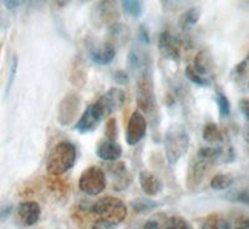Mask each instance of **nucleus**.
<instances>
[{"label": "nucleus", "instance_id": "nucleus-1", "mask_svg": "<svg viewBox=\"0 0 249 229\" xmlns=\"http://www.w3.org/2000/svg\"><path fill=\"white\" fill-rule=\"evenodd\" d=\"M75 161H76V148L74 144L61 141L55 144L49 152L46 159V171L49 175L59 177L74 167Z\"/></svg>", "mask_w": 249, "mask_h": 229}, {"label": "nucleus", "instance_id": "nucleus-2", "mask_svg": "<svg viewBox=\"0 0 249 229\" xmlns=\"http://www.w3.org/2000/svg\"><path fill=\"white\" fill-rule=\"evenodd\" d=\"M163 144L168 163L176 164L190 148V135L183 124H171L164 133Z\"/></svg>", "mask_w": 249, "mask_h": 229}, {"label": "nucleus", "instance_id": "nucleus-3", "mask_svg": "<svg viewBox=\"0 0 249 229\" xmlns=\"http://www.w3.org/2000/svg\"><path fill=\"white\" fill-rule=\"evenodd\" d=\"M91 213L116 227L127 217V207L117 197L106 195L91 204Z\"/></svg>", "mask_w": 249, "mask_h": 229}, {"label": "nucleus", "instance_id": "nucleus-4", "mask_svg": "<svg viewBox=\"0 0 249 229\" xmlns=\"http://www.w3.org/2000/svg\"><path fill=\"white\" fill-rule=\"evenodd\" d=\"M139 74L136 91L137 106L142 113L152 116L157 107V101H156L151 66L148 65L143 68L141 71H139Z\"/></svg>", "mask_w": 249, "mask_h": 229}, {"label": "nucleus", "instance_id": "nucleus-5", "mask_svg": "<svg viewBox=\"0 0 249 229\" xmlns=\"http://www.w3.org/2000/svg\"><path fill=\"white\" fill-rule=\"evenodd\" d=\"M79 188L86 195H97L106 188V175L97 166H90L82 171L79 179Z\"/></svg>", "mask_w": 249, "mask_h": 229}, {"label": "nucleus", "instance_id": "nucleus-6", "mask_svg": "<svg viewBox=\"0 0 249 229\" xmlns=\"http://www.w3.org/2000/svg\"><path fill=\"white\" fill-rule=\"evenodd\" d=\"M119 18L120 10L116 0H100L91 12L92 24L97 28L115 25Z\"/></svg>", "mask_w": 249, "mask_h": 229}, {"label": "nucleus", "instance_id": "nucleus-7", "mask_svg": "<svg viewBox=\"0 0 249 229\" xmlns=\"http://www.w3.org/2000/svg\"><path fill=\"white\" fill-rule=\"evenodd\" d=\"M124 101H126V92L120 88H111L92 105L101 115L102 119L105 120L113 112L121 110L122 106L124 105Z\"/></svg>", "mask_w": 249, "mask_h": 229}, {"label": "nucleus", "instance_id": "nucleus-8", "mask_svg": "<svg viewBox=\"0 0 249 229\" xmlns=\"http://www.w3.org/2000/svg\"><path fill=\"white\" fill-rule=\"evenodd\" d=\"M81 107V97L77 92H68L57 106V122L66 127L74 123Z\"/></svg>", "mask_w": 249, "mask_h": 229}, {"label": "nucleus", "instance_id": "nucleus-9", "mask_svg": "<svg viewBox=\"0 0 249 229\" xmlns=\"http://www.w3.org/2000/svg\"><path fill=\"white\" fill-rule=\"evenodd\" d=\"M147 132V121L144 119L143 113L135 111L130 116L126 132V142L128 146H136L142 141Z\"/></svg>", "mask_w": 249, "mask_h": 229}, {"label": "nucleus", "instance_id": "nucleus-10", "mask_svg": "<svg viewBox=\"0 0 249 229\" xmlns=\"http://www.w3.org/2000/svg\"><path fill=\"white\" fill-rule=\"evenodd\" d=\"M212 162L206 159H202L199 156H196V159L190 163L188 172H187L186 184L188 190H196L203 181L207 171L212 166Z\"/></svg>", "mask_w": 249, "mask_h": 229}, {"label": "nucleus", "instance_id": "nucleus-11", "mask_svg": "<svg viewBox=\"0 0 249 229\" xmlns=\"http://www.w3.org/2000/svg\"><path fill=\"white\" fill-rule=\"evenodd\" d=\"M159 50L164 59L171 60L173 62H179V60H181V51H179L178 43L170 31H163L160 35Z\"/></svg>", "mask_w": 249, "mask_h": 229}, {"label": "nucleus", "instance_id": "nucleus-12", "mask_svg": "<svg viewBox=\"0 0 249 229\" xmlns=\"http://www.w3.org/2000/svg\"><path fill=\"white\" fill-rule=\"evenodd\" d=\"M17 214L20 223L25 227H31L39 222L40 215H41V208H40L39 203L34 201L21 202L18 206Z\"/></svg>", "mask_w": 249, "mask_h": 229}, {"label": "nucleus", "instance_id": "nucleus-13", "mask_svg": "<svg viewBox=\"0 0 249 229\" xmlns=\"http://www.w3.org/2000/svg\"><path fill=\"white\" fill-rule=\"evenodd\" d=\"M102 116L97 112V110L95 108V106L90 105L84 113L81 115V117L79 119V121L75 124V128H76L77 132L80 133H89L92 132V131L96 130L99 127V124L102 122Z\"/></svg>", "mask_w": 249, "mask_h": 229}, {"label": "nucleus", "instance_id": "nucleus-14", "mask_svg": "<svg viewBox=\"0 0 249 229\" xmlns=\"http://www.w3.org/2000/svg\"><path fill=\"white\" fill-rule=\"evenodd\" d=\"M96 156L102 161L116 162L122 156L121 144L117 143L116 140H102L97 144Z\"/></svg>", "mask_w": 249, "mask_h": 229}, {"label": "nucleus", "instance_id": "nucleus-15", "mask_svg": "<svg viewBox=\"0 0 249 229\" xmlns=\"http://www.w3.org/2000/svg\"><path fill=\"white\" fill-rule=\"evenodd\" d=\"M115 56H116V48L110 41H106L100 46H92L90 50L91 60L97 65H108L113 61Z\"/></svg>", "mask_w": 249, "mask_h": 229}, {"label": "nucleus", "instance_id": "nucleus-16", "mask_svg": "<svg viewBox=\"0 0 249 229\" xmlns=\"http://www.w3.org/2000/svg\"><path fill=\"white\" fill-rule=\"evenodd\" d=\"M108 172H110L111 177L113 181V188L116 191H124L126 190L131 184L130 173H128L126 164L124 162H116L108 166Z\"/></svg>", "mask_w": 249, "mask_h": 229}, {"label": "nucleus", "instance_id": "nucleus-17", "mask_svg": "<svg viewBox=\"0 0 249 229\" xmlns=\"http://www.w3.org/2000/svg\"><path fill=\"white\" fill-rule=\"evenodd\" d=\"M139 182L142 192L146 195L153 197L162 191V182L155 173L150 171H142L139 176Z\"/></svg>", "mask_w": 249, "mask_h": 229}, {"label": "nucleus", "instance_id": "nucleus-18", "mask_svg": "<svg viewBox=\"0 0 249 229\" xmlns=\"http://www.w3.org/2000/svg\"><path fill=\"white\" fill-rule=\"evenodd\" d=\"M193 69H195L198 74L203 76H208L213 71L214 68V61L208 50H201L198 54L196 55L195 61H193Z\"/></svg>", "mask_w": 249, "mask_h": 229}, {"label": "nucleus", "instance_id": "nucleus-19", "mask_svg": "<svg viewBox=\"0 0 249 229\" xmlns=\"http://www.w3.org/2000/svg\"><path fill=\"white\" fill-rule=\"evenodd\" d=\"M127 64L128 68L131 69L135 72H139L142 69L146 68L151 64L150 59H148V55H146L143 51H141L140 49L133 48L132 50L128 53L127 57Z\"/></svg>", "mask_w": 249, "mask_h": 229}, {"label": "nucleus", "instance_id": "nucleus-20", "mask_svg": "<svg viewBox=\"0 0 249 229\" xmlns=\"http://www.w3.org/2000/svg\"><path fill=\"white\" fill-rule=\"evenodd\" d=\"M70 81L77 88H82L86 82V70L84 68V62L80 57L75 59L70 72Z\"/></svg>", "mask_w": 249, "mask_h": 229}, {"label": "nucleus", "instance_id": "nucleus-21", "mask_svg": "<svg viewBox=\"0 0 249 229\" xmlns=\"http://www.w3.org/2000/svg\"><path fill=\"white\" fill-rule=\"evenodd\" d=\"M199 18H201V9L193 6V8L186 10V13L182 15L181 19H179V25L183 30H190L192 26L198 23Z\"/></svg>", "mask_w": 249, "mask_h": 229}, {"label": "nucleus", "instance_id": "nucleus-22", "mask_svg": "<svg viewBox=\"0 0 249 229\" xmlns=\"http://www.w3.org/2000/svg\"><path fill=\"white\" fill-rule=\"evenodd\" d=\"M202 137L208 143H219L223 140V135H222L221 130L213 122L204 124L203 131H202Z\"/></svg>", "mask_w": 249, "mask_h": 229}, {"label": "nucleus", "instance_id": "nucleus-23", "mask_svg": "<svg viewBox=\"0 0 249 229\" xmlns=\"http://www.w3.org/2000/svg\"><path fill=\"white\" fill-rule=\"evenodd\" d=\"M124 13L132 18H140L143 13V0H120Z\"/></svg>", "mask_w": 249, "mask_h": 229}, {"label": "nucleus", "instance_id": "nucleus-24", "mask_svg": "<svg viewBox=\"0 0 249 229\" xmlns=\"http://www.w3.org/2000/svg\"><path fill=\"white\" fill-rule=\"evenodd\" d=\"M128 29L126 26L121 25V24H115V25L110 26V41L112 45L116 44H124V41H127L128 37Z\"/></svg>", "mask_w": 249, "mask_h": 229}, {"label": "nucleus", "instance_id": "nucleus-25", "mask_svg": "<svg viewBox=\"0 0 249 229\" xmlns=\"http://www.w3.org/2000/svg\"><path fill=\"white\" fill-rule=\"evenodd\" d=\"M234 182L231 175H226V173H218V175L213 176L211 179V188L214 191H224L228 190Z\"/></svg>", "mask_w": 249, "mask_h": 229}, {"label": "nucleus", "instance_id": "nucleus-26", "mask_svg": "<svg viewBox=\"0 0 249 229\" xmlns=\"http://www.w3.org/2000/svg\"><path fill=\"white\" fill-rule=\"evenodd\" d=\"M162 228L164 229H191L192 226L190 222L186 221L184 218L179 217V215H171V217H166L163 215V221H162Z\"/></svg>", "mask_w": 249, "mask_h": 229}, {"label": "nucleus", "instance_id": "nucleus-27", "mask_svg": "<svg viewBox=\"0 0 249 229\" xmlns=\"http://www.w3.org/2000/svg\"><path fill=\"white\" fill-rule=\"evenodd\" d=\"M159 206H160L159 202L152 201V199H148V198H137L135 199V201L131 202L132 210L136 213H139V214H143V213L151 212V211L156 210Z\"/></svg>", "mask_w": 249, "mask_h": 229}, {"label": "nucleus", "instance_id": "nucleus-28", "mask_svg": "<svg viewBox=\"0 0 249 229\" xmlns=\"http://www.w3.org/2000/svg\"><path fill=\"white\" fill-rule=\"evenodd\" d=\"M202 228H210V229H228L231 228L230 222L226 221L224 218L218 214H211L206 218Z\"/></svg>", "mask_w": 249, "mask_h": 229}, {"label": "nucleus", "instance_id": "nucleus-29", "mask_svg": "<svg viewBox=\"0 0 249 229\" xmlns=\"http://www.w3.org/2000/svg\"><path fill=\"white\" fill-rule=\"evenodd\" d=\"M184 75H186V77L188 80H190L191 82H193V84H196V85L198 86H210L211 81L208 79H207L206 76H203V75L198 74L197 71L193 69L192 65L187 66L186 70H184Z\"/></svg>", "mask_w": 249, "mask_h": 229}, {"label": "nucleus", "instance_id": "nucleus-30", "mask_svg": "<svg viewBox=\"0 0 249 229\" xmlns=\"http://www.w3.org/2000/svg\"><path fill=\"white\" fill-rule=\"evenodd\" d=\"M215 101H217L218 105V111H219V115L221 117L226 119L231 115V102L228 100V97L224 95L222 91H218L217 95H215Z\"/></svg>", "mask_w": 249, "mask_h": 229}, {"label": "nucleus", "instance_id": "nucleus-31", "mask_svg": "<svg viewBox=\"0 0 249 229\" xmlns=\"http://www.w3.org/2000/svg\"><path fill=\"white\" fill-rule=\"evenodd\" d=\"M193 0H162L163 8L168 12H178L181 9L187 8Z\"/></svg>", "mask_w": 249, "mask_h": 229}, {"label": "nucleus", "instance_id": "nucleus-32", "mask_svg": "<svg viewBox=\"0 0 249 229\" xmlns=\"http://www.w3.org/2000/svg\"><path fill=\"white\" fill-rule=\"evenodd\" d=\"M227 198L232 202H235V203H242L249 206V192L246 190L232 191V192L228 193Z\"/></svg>", "mask_w": 249, "mask_h": 229}, {"label": "nucleus", "instance_id": "nucleus-33", "mask_svg": "<svg viewBox=\"0 0 249 229\" xmlns=\"http://www.w3.org/2000/svg\"><path fill=\"white\" fill-rule=\"evenodd\" d=\"M105 135H106V139H108V140H116L117 139V136H119V128H117L116 119L111 117V119L107 120V122H106Z\"/></svg>", "mask_w": 249, "mask_h": 229}, {"label": "nucleus", "instance_id": "nucleus-34", "mask_svg": "<svg viewBox=\"0 0 249 229\" xmlns=\"http://www.w3.org/2000/svg\"><path fill=\"white\" fill-rule=\"evenodd\" d=\"M113 81L119 84V85H126L128 82V74L124 70H119L113 72Z\"/></svg>", "mask_w": 249, "mask_h": 229}, {"label": "nucleus", "instance_id": "nucleus-35", "mask_svg": "<svg viewBox=\"0 0 249 229\" xmlns=\"http://www.w3.org/2000/svg\"><path fill=\"white\" fill-rule=\"evenodd\" d=\"M17 69H18V59L14 56L12 62V70H10V77H9V81H8V86H6V93H9L10 88L13 86V82H14V77L15 74H17Z\"/></svg>", "mask_w": 249, "mask_h": 229}, {"label": "nucleus", "instance_id": "nucleus-36", "mask_svg": "<svg viewBox=\"0 0 249 229\" xmlns=\"http://www.w3.org/2000/svg\"><path fill=\"white\" fill-rule=\"evenodd\" d=\"M238 105H239V110L243 113V116L249 121V97H243L239 100Z\"/></svg>", "mask_w": 249, "mask_h": 229}, {"label": "nucleus", "instance_id": "nucleus-37", "mask_svg": "<svg viewBox=\"0 0 249 229\" xmlns=\"http://www.w3.org/2000/svg\"><path fill=\"white\" fill-rule=\"evenodd\" d=\"M139 39L143 45H148L150 44V35H148L147 29L144 28V26H141L139 29Z\"/></svg>", "mask_w": 249, "mask_h": 229}, {"label": "nucleus", "instance_id": "nucleus-38", "mask_svg": "<svg viewBox=\"0 0 249 229\" xmlns=\"http://www.w3.org/2000/svg\"><path fill=\"white\" fill-rule=\"evenodd\" d=\"M235 228L237 229H249V218L241 217L235 219Z\"/></svg>", "mask_w": 249, "mask_h": 229}, {"label": "nucleus", "instance_id": "nucleus-39", "mask_svg": "<svg viewBox=\"0 0 249 229\" xmlns=\"http://www.w3.org/2000/svg\"><path fill=\"white\" fill-rule=\"evenodd\" d=\"M248 62H249V56L247 57V59H244L242 62H239V64H238V65L235 66V69H234L235 74H237V75L244 74V71H246L247 66H248Z\"/></svg>", "mask_w": 249, "mask_h": 229}, {"label": "nucleus", "instance_id": "nucleus-40", "mask_svg": "<svg viewBox=\"0 0 249 229\" xmlns=\"http://www.w3.org/2000/svg\"><path fill=\"white\" fill-rule=\"evenodd\" d=\"M113 224H111V223H108V222H106V221H104V219H97L96 222H95V223H93V226H92V228H102V229H110V228H113Z\"/></svg>", "mask_w": 249, "mask_h": 229}, {"label": "nucleus", "instance_id": "nucleus-41", "mask_svg": "<svg viewBox=\"0 0 249 229\" xmlns=\"http://www.w3.org/2000/svg\"><path fill=\"white\" fill-rule=\"evenodd\" d=\"M143 228L156 229V228H161V227H160V222L157 221V219H156V217H155V218H151V219H148V221L144 223Z\"/></svg>", "mask_w": 249, "mask_h": 229}, {"label": "nucleus", "instance_id": "nucleus-42", "mask_svg": "<svg viewBox=\"0 0 249 229\" xmlns=\"http://www.w3.org/2000/svg\"><path fill=\"white\" fill-rule=\"evenodd\" d=\"M4 3L8 9H15L20 4V0H4Z\"/></svg>", "mask_w": 249, "mask_h": 229}, {"label": "nucleus", "instance_id": "nucleus-43", "mask_svg": "<svg viewBox=\"0 0 249 229\" xmlns=\"http://www.w3.org/2000/svg\"><path fill=\"white\" fill-rule=\"evenodd\" d=\"M70 1L71 0H55V3H56V5L59 6V8H65V6L69 5Z\"/></svg>", "mask_w": 249, "mask_h": 229}, {"label": "nucleus", "instance_id": "nucleus-44", "mask_svg": "<svg viewBox=\"0 0 249 229\" xmlns=\"http://www.w3.org/2000/svg\"><path fill=\"white\" fill-rule=\"evenodd\" d=\"M243 139H244V141L247 142V143H249V123L247 124L246 127H244V130H243Z\"/></svg>", "mask_w": 249, "mask_h": 229}, {"label": "nucleus", "instance_id": "nucleus-45", "mask_svg": "<svg viewBox=\"0 0 249 229\" xmlns=\"http://www.w3.org/2000/svg\"><path fill=\"white\" fill-rule=\"evenodd\" d=\"M89 1H90V0H80V3H81V4H85V3H89Z\"/></svg>", "mask_w": 249, "mask_h": 229}, {"label": "nucleus", "instance_id": "nucleus-46", "mask_svg": "<svg viewBox=\"0 0 249 229\" xmlns=\"http://www.w3.org/2000/svg\"><path fill=\"white\" fill-rule=\"evenodd\" d=\"M248 90H249V84H248Z\"/></svg>", "mask_w": 249, "mask_h": 229}]
</instances>
